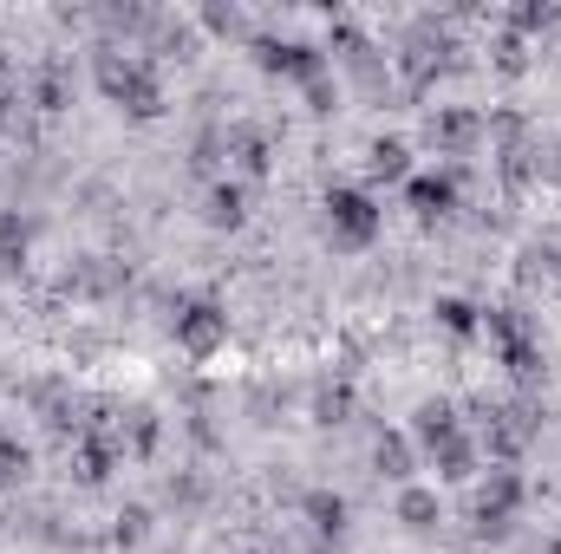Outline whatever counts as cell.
Instances as JSON below:
<instances>
[{
	"label": "cell",
	"mask_w": 561,
	"mask_h": 554,
	"mask_svg": "<svg viewBox=\"0 0 561 554\" xmlns=\"http://www.w3.org/2000/svg\"><path fill=\"white\" fill-rule=\"evenodd\" d=\"M99 92H105L118 112H131V118H157V112H163V85H157L150 59H131V53H118V46L99 53Z\"/></svg>",
	"instance_id": "obj_1"
},
{
	"label": "cell",
	"mask_w": 561,
	"mask_h": 554,
	"mask_svg": "<svg viewBox=\"0 0 561 554\" xmlns=\"http://www.w3.org/2000/svg\"><path fill=\"white\" fill-rule=\"evenodd\" d=\"M379 203L366 189H333L327 196V242L333 249H373L379 242Z\"/></svg>",
	"instance_id": "obj_2"
},
{
	"label": "cell",
	"mask_w": 561,
	"mask_h": 554,
	"mask_svg": "<svg viewBox=\"0 0 561 554\" xmlns=\"http://www.w3.org/2000/svg\"><path fill=\"white\" fill-rule=\"evenodd\" d=\"M176 346L190 359H216L229 346V307L222 300H183L176 307Z\"/></svg>",
	"instance_id": "obj_3"
},
{
	"label": "cell",
	"mask_w": 561,
	"mask_h": 554,
	"mask_svg": "<svg viewBox=\"0 0 561 554\" xmlns=\"http://www.w3.org/2000/svg\"><path fill=\"white\" fill-rule=\"evenodd\" d=\"M255 66L262 72H275V79H320L327 72V53L320 46H307V39H255Z\"/></svg>",
	"instance_id": "obj_4"
},
{
	"label": "cell",
	"mask_w": 561,
	"mask_h": 554,
	"mask_svg": "<svg viewBox=\"0 0 561 554\" xmlns=\"http://www.w3.org/2000/svg\"><path fill=\"white\" fill-rule=\"evenodd\" d=\"M516 509H523V476L516 470H490V483L477 489V529L483 535H510Z\"/></svg>",
	"instance_id": "obj_5"
},
{
	"label": "cell",
	"mask_w": 561,
	"mask_h": 554,
	"mask_svg": "<svg viewBox=\"0 0 561 554\" xmlns=\"http://www.w3.org/2000/svg\"><path fill=\"white\" fill-rule=\"evenodd\" d=\"M424 131H431L437 150H470V143L483 138V118H477V112H463V105H444V112H431V125H424Z\"/></svg>",
	"instance_id": "obj_6"
},
{
	"label": "cell",
	"mask_w": 561,
	"mask_h": 554,
	"mask_svg": "<svg viewBox=\"0 0 561 554\" xmlns=\"http://www.w3.org/2000/svg\"><path fill=\"white\" fill-rule=\"evenodd\" d=\"M424 450H431V463H437V476H450V483L477 470V443H470L463 430H444V437H431Z\"/></svg>",
	"instance_id": "obj_7"
},
{
	"label": "cell",
	"mask_w": 561,
	"mask_h": 554,
	"mask_svg": "<svg viewBox=\"0 0 561 554\" xmlns=\"http://www.w3.org/2000/svg\"><path fill=\"white\" fill-rule=\"evenodd\" d=\"M405 203L419 209L424 222H437V216L457 209V183H450V176H412V183H405Z\"/></svg>",
	"instance_id": "obj_8"
},
{
	"label": "cell",
	"mask_w": 561,
	"mask_h": 554,
	"mask_svg": "<svg viewBox=\"0 0 561 554\" xmlns=\"http://www.w3.org/2000/svg\"><path fill=\"white\" fill-rule=\"evenodd\" d=\"M373 470H379L386 483H412V470H419V457H412V437L386 430V437L373 443Z\"/></svg>",
	"instance_id": "obj_9"
},
{
	"label": "cell",
	"mask_w": 561,
	"mask_h": 554,
	"mask_svg": "<svg viewBox=\"0 0 561 554\" xmlns=\"http://www.w3.org/2000/svg\"><path fill=\"white\" fill-rule=\"evenodd\" d=\"M112 457H118V443H112L105 430H85V437H79V450H72V470H79V483H105Z\"/></svg>",
	"instance_id": "obj_10"
},
{
	"label": "cell",
	"mask_w": 561,
	"mask_h": 554,
	"mask_svg": "<svg viewBox=\"0 0 561 554\" xmlns=\"http://www.w3.org/2000/svg\"><path fill=\"white\" fill-rule=\"evenodd\" d=\"M366 176H373V183H412V150L399 138H379L373 157H366Z\"/></svg>",
	"instance_id": "obj_11"
},
{
	"label": "cell",
	"mask_w": 561,
	"mask_h": 554,
	"mask_svg": "<svg viewBox=\"0 0 561 554\" xmlns=\"http://www.w3.org/2000/svg\"><path fill=\"white\" fill-rule=\"evenodd\" d=\"M26 249H33V222H26L20 209H7V216H0V268L20 275V268H26Z\"/></svg>",
	"instance_id": "obj_12"
},
{
	"label": "cell",
	"mask_w": 561,
	"mask_h": 554,
	"mask_svg": "<svg viewBox=\"0 0 561 554\" xmlns=\"http://www.w3.org/2000/svg\"><path fill=\"white\" fill-rule=\"evenodd\" d=\"M203 216H209L216 229H242V216H249V189H242V183H216Z\"/></svg>",
	"instance_id": "obj_13"
},
{
	"label": "cell",
	"mask_w": 561,
	"mask_h": 554,
	"mask_svg": "<svg viewBox=\"0 0 561 554\" xmlns=\"http://www.w3.org/2000/svg\"><path fill=\"white\" fill-rule=\"evenodd\" d=\"M66 99H72V72H66L59 59L39 66V72H33V105H39V112H59Z\"/></svg>",
	"instance_id": "obj_14"
},
{
	"label": "cell",
	"mask_w": 561,
	"mask_h": 554,
	"mask_svg": "<svg viewBox=\"0 0 561 554\" xmlns=\"http://www.w3.org/2000/svg\"><path fill=\"white\" fill-rule=\"evenodd\" d=\"M307 522H313L320 535H340V529H346V496H333V489H313V496H307Z\"/></svg>",
	"instance_id": "obj_15"
},
{
	"label": "cell",
	"mask_w": 561,
	"mask_h": 554,
	"mask_svg": "<svg viewBox=\"0 0 561 554\" xmlns=\"http://www.w3.org/2000/svg\"><path fill=\"white\" fill-rule=\"evenodd\" d=\"M437 320H444V333H457V339H470V333L483 326V307H470V300H457V293H444V300H437Z\"/></svg>",
	"instance_id": "obj_16"
},
{
	"label": "cell",
	"mask_w": 561,
	"mask_h": 554,
	"mask_svg": "<svg viewBox=\"0 0 561 554\" xmlns=\"http://www.w3.org/2000/svg\"><path fill=\"white\" fill-rule=\"evenodd\" d=\"M229 157H242L249 176H268V138H262V131H249V125L229 131Z\"/></svg>",
	"instance_id": "obj_17"
},
{
	"label": "cell",
	"mask_w": 561,
	"mask_h": 554,
	"mask_svg": "<svg viewBox=\"0 0 561 554\" xmlns=\"http://www.w3.org/2000/svg\"><path fill=\"white\" fill-rule=\"evenodd\" d=\"M399 522H405V529H437V496L419 489V483H405V496H399Z\"/></svg>",
	"instance_id": "obj_18"
},
{
	"label": "cell",
	"mask_w": 561,
	"mask_h": 554,
	"mask_svg": "<svg viewBox=\"0 0 561 554\" xmlns=\"http://www.w3.org/2000/svg\"><path fill=\"white\" fill-rule=\"evenodd\" d=\"M503 353V366L516 372V379H536L542 372V353H536V339H510V346H496Z\"/></svg>",
	"instance_id": "obj_19"
},
{
	"label": "cell",
	"mask_w": 561,
	"mask_h": 554,
	"mask_svg": "<svg viewBox=\"0 0 561 554\" xmlns=\"http://www.w3.org/2000/svg\"><path fill=\"white\" fill-rule=\"evenodd\" d=\"M118 443H131V450H150V443H157V417L150 412H131V424H118Z\"/></svg>",
	"instance_id": "obj_20"
},
{
	"label": "cell",
	"mask_w": 561,
	"mask_h": 554,
	"mask_svg": "<svg viewBox=\"0 0 561 554\" xmlns=\"http://www.w3.org/2000/svg\"><path fill=\"white\" fill-rule=\"evenodd\" d=\"M20 476H26V443L0 437V489H7V483H20Z\"/></svg>",
	"instance_id": "obj_21"
},
{
	"label": "cell",
	"mask_w": 561,
	"mask_h": 554,
	"mask_svg": "<svg viewBox=\"0 0 561 554\" xmlns=\"http://www.w3.org/2000/svg\"><path fill=\"white\" fill-rule=\"evenodd\" d=\"M510 20H516L523 33H536V26H556V7H516Z\"/></svg>",
	"instance_id": "obj_22"
},
{
	"label": "cell",
	"mask_w": 561,
	"mask_h": 554,
	"mask_svg": "<svg viewBox=\"0 0 561 554\" xmlns=\"http://www.w3.org/2000/svg\"><path fill=\"white\" fill-rule=\"evenodd\" d=\"M333 99H340V92H333V79H327V72H320V79H307V105H313V112H333Z\"/></svg>",
	"instance_id": "obj_23"
}]
</instances>
